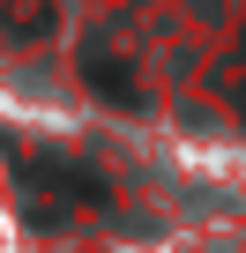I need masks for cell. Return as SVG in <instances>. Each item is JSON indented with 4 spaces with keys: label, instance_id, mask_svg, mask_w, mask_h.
Instances as JSON below:
<instances>
[{
    "label": "cell",
    "instance_id": "obj_1",
    "mask_svg": "<svg viewBox=\"0 0 246 253\" xmlns=\"http://www.w3.org/2000/svg\"><path fill=\"white\" fill-rule=\"evenodd\" d=\"M15 179H23V216H30L38 231H60V223H75V216L104 209V186H97V171H82V164L52 157V149H30V157H15Z\"/></svg>",
    "mask_w": 246,
    "mask_h": 253
},
{
    "label": "cell",
    "instance_id": "obj_2",
    "mask_svg": "<svg viewBox=\"0 0 246 253\" xmlns=\"http://www.w3.org/2000/svg\"><path fill=\"white\" fill-rule=\"evenodd\" d=\"M82 82H97L112 104H142V89H135L127 75H119V60H82Z\"/></svg>",
    "mask_w": 246,
    "mask_h": 253
}]
</instances>
